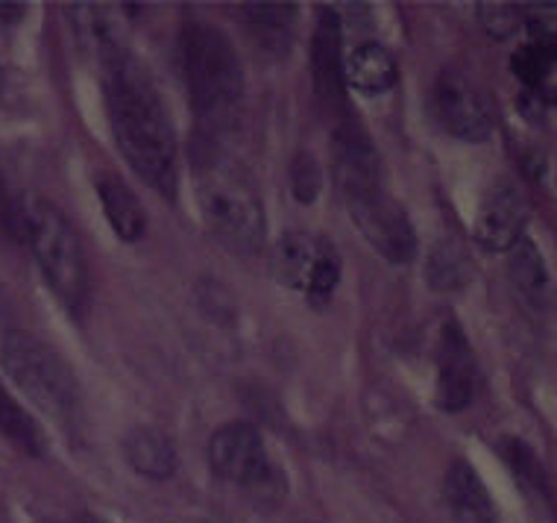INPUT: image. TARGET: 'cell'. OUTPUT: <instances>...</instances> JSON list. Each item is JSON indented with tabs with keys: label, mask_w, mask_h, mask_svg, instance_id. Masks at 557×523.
Instances as JSON below:
<instances>
[{
	"label": "cell",
	"mask_w": 557,
	"mask_h": 523,
	"mask_svg": "<svg viewBox=\"0 0 557 523\" xmlns=\"http://www.w3.org/2000/svg\"><path fill=\"white\" fill-rule=\"evenodd\" d=\"M475 394V356L458 324H446L437 344V406L443 412H461Z\"/></svg>",
	"instance_id": "cell-10"
},
{
	"label": "cell",
	"mask_w": 557,
	"mask_h": 523,
	"mask_svg": "<svg viewBox=\"0 0 557 523\" xmlns=\"http://www.w3.org/2000/svg\"><path fill=\"white\" fill-rule=\"evenodd\" d=\"M212 471L226 483L250 491L261 503L276 506L285 497V476L270 459L264 438L247 421L223 424L209 441Z\"/></svg>",
	"instance_id": "cell-7"
},
{
	"label": "cell",
	"mask_w": 557,
	"mask_h": 523,
	"mask_svg": "<svg viewBox=\"0 0 557 523\" xmlns=\"http://www.w3.org/2000/svg\"><path fill=\"white\" fill-rule=\"evenodd\" d=\"M311 77L318 97L329 107L344 104V48H341V19L332 10L320 12L311 39Z\"/></svg>",
	"instance_id": "cell-13"
},
{
	"label": "cell",
	"mask_w": 557,
	"mask_h": 523,
	"mask_svg": "<svg viewBox=\"0 0 557 523\" xmlns=\"http://www.w3.org/2000/svg\"><path fill=\"white\" fill-rule=\"evenodd\" d=\"M71 21L83 53H86L97 69L107 71L121 59L133 57L129 41H126L124 21L117 19L115 7L107 3H74Z\"/></svg>",
	"instance_id": "cell-11"
},
{
	"label": "cell",
	"mask_w": 557,
	"mask_h": 523,
	"mask_svg": "<svg viewBox=\"0 0 557 523\" xmlns=\"http://www.w3.org/2000/svg\"><path fill=\"white\" fill-rule=\"evenodd\" d=\"M180 65L197 115L218 121L244 95V71L232 41L206 21H188L180 33Z\"/></svg>",
	"instance_id": "cell-4"
},
{
	"label": "cell",
	"mask_w": 557,
	"mask_h": 523,
	"mask_svg": "<svg viewBox=\"0 0 557 523\" xmlns=\"http://www.w3.org/2000/svg\"><path fill=\"white\" fill-rule=\"evenodd\" d=\"M502 453L508 459V465L513 467V474L519 476V483L525 485V488H534L540 495L546 491V479L540 474L537 459H534V453H531L529 447L522 445V441H517V438H510V441H505V447H502Z\"/></svg>",
	"instance_id": "cell-22"
},
{
	"label": "cell",
	"mask_w": 557,
	"mask_h": 523,
	"mask_svg": "<svg viewBox=\"0 0 557 523\" xmlns=\"http://www.w3.org/2000/svg\"><path fill=\"white\" fill-rule=\"evenodd\" d=\"M508 271L513 285H517L522 294H529V297H543V294H546V262L540 256L537 244L531 242V239H525V235L508 251Z\"/></svg>",
	"instance_id": "cell-18"
},
{
	"label": "cell",
	"mask_w": 557,
	"mask_h": 523,
	"mask_svg": "<svg viewBox=\"0 0 557 523\" xmlns=\"http://www.w3.org/2000/svg\"><path fill=\"white\" fill-rule=\"evenodd\" d=\"M346 86L364 97H379L396 86L394 53L375 41L356 48L344 62Z\"/></svg>",
	"instance_id": "cell-15"
},
{
	"label": "cell",
	"mask_w": 557,
	"mask_h": 523,
	"mask_svg": "<svg viewBox=\"0 0 557 523\" xmlns=\"http://www.w3.org/2000/svg\"><path fill=\"white\" fill-rule=\"evenodd\" d=\"M529 39L557 41V3H534L522 15Z\"/></svg>",
	"instance_id": "cell-24"
},
{
	"label": "cell",
	"mask_w": 557,
	"mask_h": 523,
	"mask_svg": "<svg viewBox=\"0 0 557 523\" xmlns=\"http://www.w3.org/2000/svg\"><path fill=\"white\" fill-rule=\"evenodd\" d=\"M27 15V7L24 3H0V21H7V24H15Z\"/></svg>",
	"instance_id": "cell-26"
},
{
	"label": "cell",
	"mask_w": 557,
	"mask_h": 523,
	"mask_svg": "<svg viewBox=\"0 0 557 523\" xmlns=\"http://www.w3.org/2000/svg\"><path fill=\"white\" fill-rule=\"evenodd\" d=\"M194 194L206 230L235 253H256L264 244V206L247 171L214 145L194 147Z\"/></svg>",
	"instance_id": "cell-3"
},
{
	"label": "cell",
	"mask_w": 557,
	"mask_h": 523,
	"mask_svg": "<svg viewBox=\"0 0 557 523\" xmlns=\"http://www.w3.org/2000/svg\"><path fill=\"white\" fill-rule=\"evenodd\" d=\"M97 197H100L103 215H107V221L112 223V230H115L121 242L133 244L145 235V206L121 177H100L97 180Z\"/></svg>",
	"instance_id": "cell-16"
},
{
	"label": "cell",
	"mask_w": 557,
	"mask_h": 523,
	"mask_svg": "<svg viewBox=\"0 0 557 523\" xmlns=\"http://www.w3.org/2000/svg\"><path fill=\"white\" fill-rule=\"evenodd\" d=\"M481 24L487 27L491 36L505 39L522 24V10L513 7V3H484L481 7Z\"/></svg>",
	"instance_id": "cell-23"
},
{
	"label": "cell",
	"mask_w": 557,
	"mask_h": 523,
	"mask_svg": "<svg viewBox=\"0 0 557 523\" xmlns=\"http://www.w3.org/2000/svg\"><path fill=\"white\" fill-rule=\"evenodd\" d=\"M18 233L33 247V256L59 301L67 309H83L88 297V265L65 215L41 197H21Z\"/></svg>",
	"instance_id": "cell-5"
},
{
	"label": "cell",
	"mask_w": 557,
	"mask_h": 523,
	"mask_svg": "<svg viewBox=\"0 0 557 523\" xmlns=\"http://www.w3.org/2000/svg\"><path fill=\"white\" fill-rule=\"evenodd\" d=\"M3 370L36 406L59 424H74L83 409V394L74 370L50 350L45 341L33 339L29 332H10L0 348Z\"/></svg>",
	"instance_id": "cell-6"
},
{
	"label": "cell",
	"mask_w": 557,
	"mask_h": 523,
	"mask_svg": "<svg viewBox=\"0 0 557 523\" xmlns=\"http://www.w3.org/2000/svg\"><path fill=\"white\" fill-rule=\"evenodd\" d=\"M126 462L147 479H168L176 471V450L156 429H135L126 438Z\"/></svg>",
	"instance_id": "cell-17"
},
{
	"label": "cell",
	"mask_w": 557,
	"mask_h": 523,
	"mask_svg": "<svg viewBox=\"0 0 557 523\" xmlns=\"http://www.w3.org/2000/svg\"><path fill=\"white\" fill-rule=\"evenodd\" d=\"M103 74L107 112L117 150L145 183L173 197L176 136L153 80L135 57L109 65Z\"/></svg>",
	"instance_id": "cell-1"
},
{
	"label": "cell",
	"mask_w": 557,
	"mask_h": 523,
	"mask_svg": "<svg viewBox=\"0 0 557 523\" xmlns=\"http://www.w3.org/2000/svg\"><path fill=\"white\" fill-rule=\"evenodd\" d=\"M443 497L449 506L455 523H496V506H493L481 476L472 471L470 462H451L443 479Z\"/></svg>",
	"instance_id": "cell-14"
},
{
	"label": "cell",
	"mask_w": 557,
	"mask_h": 523,
	"mask_svg": "<svg viewBox=\"0 0 557 523\" xmlns=\"http://www.w3.org/2000/svg\"><path fill=\"white\" fill-rule=\"evenodd\" d=\"M432 109L437 124L455 138L463 142H484L491 136V112L484 97L472 88V83L455 71H446L432 92Z\"/></svg>",
	"instance_id": "cell-9"
},
{
	"label": "cell",
	"mask_w": 557,
	"mask_h": 523,
	"mask_svg": "<svg viewBox=\"0 0 557 523\" xmlns=\"http://www.w3.org/2000/svg\"><path fill=\"white\" fill-rule=\"evenodd\" d=\"M320 192V168L311 156H299L297 166H294V194L302 204H311Z\"/></svg>",
	"instance_id": "cell-25"
},
{
	"label": "cell",
	"mask_w": 557,
	"mask_h": 523,
	"mask_svg": "<svg viewBox=\"0 0 557 523\" xmlns=\"http://www.w3.org/2000/svg\"><path fill=\"white\" fill-rule=\"evenodd\" d=\"M0 433L10 438L12 445H18L21 450H27V453H45V433H41V427L33 421V415H27L15 400L3 391V388H0Z\"/></svg>",
	"instance_id": "cell-19"
},
{
	"label": "cell",
	"mask_w": 557,
	"mask_h": 523,
	"mask_svg": "<svg viewBox=\"0 0 557 523\" xmlns=\"http://www.w3.org/2000/svg\"><path fill=\"white\" fill-rule=\"evenodd\" d=\"M557 65V41L548 39H529L525 45H519L513 53L510 69L525 86H540L543 80L552 74Z\"/></svg>",
	"instance_id": "cell-21"
},
{
	"label": "cell",
	"mask_w": 557,
	"mask_h": 523,
	"mask_svg": "<svg viewBox=\"0 0 557 523\" xmlns=\"http://www.w3.org/2000/svg\"><path fill=\"white\" fill-rule=\"evenodd\" d=\"M270 273L311 303H326L341 280V256L323 235L285 233L273 244Z\"/></svg>",
	"instance_id": "cell-8"
},
{
	"label": "cell",
	"mask_w": 557,
	"mask_h": 523,
	"mask_svg": "<svg viewBox=\"0 0 557 523\" xmlns=\"http://www.w3.org/2000/svg\"><path fill=\"white\" fill-rule=\"evenodd\" d=\"M525 221H529L525 197L513 185H496L484 194L475 215V242L487 251H510L522 239Z\"/></svg>",
	"instance_id": "cell-12"
},
{
	"label": "cell",
	"mask_w": 557,
	"mask_h": 523,
	"mask_svg": "<svg viewBox=\"0 0 557 523\" xmlns=\"http://www.w3.org/2000/svg\"><path fill=\"white\" fill-rule=\"evenodd\" d=\"M79 523H107V521H100V518H95V514H86V518H79Z\"/></svg>",
	"instance_id": "cell-27"
},
{
	"label": "cell",
	"mask_w": 557,
	"mask_h": 523,
	"mask_svg": "<svg viewBox=\"0 0 557 523\" xmlns=\"http://www.w3.org/2000/svg\"><path fill=\"white\" fill-rule=\"evenodd\" d=\"M297 7L294 3H247L244 19L259 29L261 41L276 48V41H288L290 27L297 21Z\"/></svg>",
	"instance_id": "cell-20"
},
{
	"label": "cell",
	"mask_w": 557,
	"mask_h": 523,
	"mask_svg": "<svg viewBox=\"0 0 557 523\" xmlns=\"http://www.w3.org/2000/svg\"><path fill=\"white\" fill-rule=\"evenodd\" d=\"M335 177L346 209L375 253L399 265L411 262L417 251L411 221L403 206L385 192L373 142L356 124L341 126L335 133Z\"/></svg>",
	"instance_id": "cell-2"
}]
</instances>
